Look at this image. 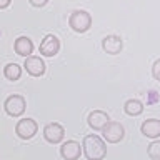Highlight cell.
Listing matches in <instances>:
<instances>
[{"label":"cell","instance_id":"1","mask_svg":"<svg viewBox=\"0 0 160 160\" xmlns=\"http://www.w3.org/2000/svg\"><path fill=\"white\" fill-rule=\"evenodd\" d=\"M82 150H83V155L87 157V160H103L105 155H107L105 142L95 133H90V135H85L83 137Z\"/></svg>","mask_w":160,"mask_h":160},{"label":"cell","instance_id":"2","mask_svg":"<svg viewBox=\"0 0 160 160\" xmlns=\"http://www.w3.org/2000/svg\"><path fill=\"white\" fill-rule=\"evenodd\" d=\"M68 25L73 32L85 33L92 27V15L87 10H73L68 17Z\"/></svg>","mask_w":160,"mask_h":160},{"label":"cell","instance_id":"3","mask_svg":"<svg viewBox=\"0 0 160 160\" xmlns=\"http://www.w3.org/2000/svg\"><path fill=\"white\" fill-rule=\"evenodd\" d=\"M25 108H27V102H25V98L22 95H10L7 97V100L3 102V110L5 113L10 115V117H20V115H23Z\"/></svg>","mask_w":160,"mask_h":160},{"label":"cell","instance_id":"4","mask_svg":"<svg viewBox=\"0 0 160 160\" xmlns=\"http://www.w3.org/2000/svg\"><path fill=\"white\" fill-rule=\"evenodd\" d=\"M102 135H103L105 142H108V143H118L120 140L125 137V128H123L122 123L112 122V120H110V122L103 127Z\"/></svg>","mask_w":160,"mask_h":160},{"label":"cell","instance_id":"5","mask_svg":"<svg viewBox=\"0 0 160 160\" xmlns=\"http://www.w3.org/2000/svg\"><path fill=\"white\" fill-rule=\"evenodd\" d=\"M37 132H38V125L33 118H22L17 122V125H15V133H17L22 140L33 138Z\"/></svg>","mask_w":160,"mask_h":160},{"label":"cell","instance_id":"6","mask_svg":"<svg viewBox=\"0 0 160 160\" xmlns=\"http://www.w3.org/2000/svg\"><path fill=\"white\" fill-rule=\"evenodd\" d=\"M40 53L43 55V57H55V55L58 53V50H60V40L55 37L53 33H48V35H45L43 40L40 42Z\"/></svg>","mask_w":160,"mask_h":160},{"label":"cell","instance_id":"7","mask_svg":"<svg viewBox=\"0 0 160 160\" xmlns=\"http://www.w3.org/2000/svg\"><path fill=\"white\" fill-rule=\"evenodd\" d=\"M65 137V128L57 122L47 123L43 128V138L47 140L48 143H60Z\"/></svg>","mask_w":160,"mask_h":160},{"label":"cell","instance_id":"8","mask_svg":"<svg viewBox=\"0 0 160 160\" xmlns=\"http://www.w3.org/2000/svg\"><path fill=\"white\" fill-rule=\"evenodd\" d=\"M82 152H83L82 145L78 142H75V140H67L60 147V155H62L63 160H78Z\"/></svg>","mask_w":160,"mask_h":160},{"label":"cell","instance_id":"9","mask_svg":"<svg viewBox=\"0 0 160 160\" xmlns=\"http://www.w3.org/2000/svg\"><path fill=\"white\" fill-rule=\"evenodd\" d=\"M110 122V117L107 112H103V110H93V112L88 113L87 117V123L90 128L97 130V132H102L103 127Z\"/></svg>","mask_w":160,"mask_h":160},{"label":"cell","instance_id":"10","mask_svg":"<svg viewBox=\"0 0 160 160\" xmlns=\"http://www.w3.org/2000/svg\"><path fill=\"white\" fill-rule=\"evenodd\" d=\"M23 68L27 70V73L32 75V77H42V75L45 73V62L40 57L30 55V57L25 58Z\"/></svg>","mask_w":160,"mask_h":160},{"label":"cell","instance_id":"11","mask_svg":"<svg viewBox=\"0 0 160 160\" xmlns=\"http://www.w3.org/2000/svg\"><path fill=\"white\" fill-rule=\"evenodd\" d=\"M102 48L105 53L108 55H117L122 52L123 48V40L118 37V35H107L102 40Z\"/></svg>","mask_w":160,"mask_h":160},{"label":"cell","instance_id":"12","mask_svg":"<svg viewBox=\"0 0 160 160\" xmlns=\"http://www.w3.org/2000/svg\"><path fill=\"white\" fill-rule=\"evenodd\" d=\"M13 50H15V53H17V55L27 58V57H30V55H32V52H33V42H32L28 37L22 35V37H18L17 40H15Z\"/></svg>","mask_w":160,"mask_h":160},{"label":"cell","instance_id":"13","mask_svg":"<svg viewBox=\"0 0 160 160\" xmlns=\"http://www.w3.org/2000/svg\"><path fill=\"white\" fill-rule=\"evenodd\" d=\"M140 132H142L147 138H158L160 137V120L157 118H148L140 125Z\"/></svg>","mask_w":160,"mask_h":160},{"label":"cell","instance_id":"14","mask_svg":"<svg viewBox=\"0 0 160 160\" xmlns=\"http://www.w3.org/2000/svg\"><path fill=\"white\" fill-rule=\"evenodd\" d=\"M123 112L127 113L128 117H138V115L143 112V103L137 98H130L123 103Z\"/></svg>","mask_w":160,"mask_h":160},{"label":"cell","instance_id":"15","mask_svg":"<svg viewBox=\"0 0 160 160\" xmlns=\"http://www.w3.org/2000/svg\"><path fill=\"white\" fill-rule=\"evenodd\" d=\"M3 75L7 80H12V82H15V80L20 78V75H22V67H20L18 63H7L3 67Z\"/></svg>","mask_w":160,"mask_h":160},{"label":"cell","instance_id":"16","mask_svg":"<svg viewBox=\"0 0 160 160\" xmlns=\"http://www.w3.org/2000/svg\"><path fill=\"white\" fill-rule=\"evenodd\" d=\"M147 155L152 160H160V140H152L150 145L147 147Z\"/></svg>","mask_w":160,"mask_h":160},{"label":"cell","instance_id":"17","mask_svg":"<svg viewBox=\"0 0 160 160\" xmlns=\"http://www.w3.org/2000/svg\"><path fill=\"white\" fill-rule=\"evenodd\" d=\"M152 75H153L155 80H158V82H160V58L155 60V63L152 65Z\"/></svg>","mask_w":160,"mask_h":160},{"label":"cell","instance_id":"18","mask_svg":"<svg viewBox=\"0 0 160 160\" xmlns=\"http://www.w3.org/2000/svg\"><path fill=\"white\" fill-rule=\"evenodd\" d=\"M28 2H30V5H32V7L40 8V7H45V5L48 3V0H28Z\"/></svg>","mask_w":160,"mask_h":160},{"label":"cell","instance_id":"19","mask_svg":"<svg viewBox=\"0 0 160 160\" xmlns=\"http://www.w3.org/2000/svg\"><path fill=\"white\" fill-rule=\"evenodd\" d=\"M12 3V0H0V10H3V8H7L8 5Z\"/></svg>","mask_w":160,"mask_h":160}]
</instances>
